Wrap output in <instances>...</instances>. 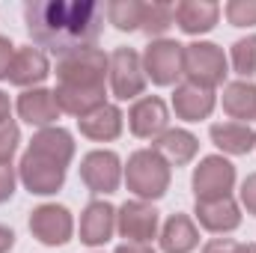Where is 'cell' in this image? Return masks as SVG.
I'll return each instance as SVG.
<instances>
[{
	"mask_svg": "<svg viewBox=\"0 0 256 253\" xmlns=\"http://www.w3.org/2000/svg\"><path fill=\"white\" fill-rule=\"evenodd\" d=\"M104 6L96 0H27L24 24L39 51L57 60L84 48H96L104 33Z\"/></svg>",
	"mask_w": 256,
	"mask_h": 253,
	"instance_id": "cell-1",
	"label": "cell"
},
{
	"mask_svg": "<svg viewBox=\"0 0 256 253\" xmlns=\"http://www.w3.org/2000/svg\"><path fill=\"white\" fill-rule=\"evenodd\" d=\"M108 72H110V54H104L102 48H84L68 57H60L54 68L57 74L54 96L60 110L74 120H84L96 108L108 104V90H104Z\"/></svg>",
	"mask_w": 256,
	"mask_h": 253,
	"instance_id": "cell-2",
	"label": "cell"
},
{
	"mask_svg": "<svg viewBox=\"0 0 256 253\" xmlns=\"http://www.w3.org/2000/svg\"><path fill=\"white\" fill-rule=\"evenodd\" d=\"M126 179L128 190L134 194V200H146V202H155L161 196H167L170 182H173V167L149 146V149H137L131 152L126 164Z\"/></svg>",
	"mask_w": 256,
	"mask_h": 253,
	"instance_id": "cell-3",
	"label": "cell"
},
{
	"mask_svg": "<svg viewBox=\"0 0 256 253\" xmlns=\"http://www.w3.org/2000/svg\"><path fill=\"white\" fill-rule=\"evenodd\" d=\"M182 74L196 86L218 90L230 74V57L214 42H191L182 45Z\"/></svg>",
	"mask_w": 256,
	"mask_h": 253,
	"instance_id": "cell-4",
	"label": "cell"
},
{
	"mask_svg": "<svg viewBox=\"0 0 256 253\" xmlns=\"http://www.w3.org/2000/svg\"><path fill=\"white\" fill-rule=\"evenodd\" d=\"M122 173L126 164L114 149H92L80 158V182L96 196L116 194L122 185Z\"/></svg>",
	"mask_w": 256,
	"mask_h": 253,
	"instance_id": "cell-5",
	"label": "cell"
},
{
	"mask_svg": "<svg viewBox=\"0 0 256 253\" xmlns=\"http://www.w3.org/2000/svg\"><path fill=\"white\" fill-rule=\"evenodd\" d=\"M236 164L224 155H206L194 167L191 188L196 200H218V196H232L236 188Z\"/></svg>",
	"mask_w": 256,
	"mask_h": 253,
	"instance_id": "cell-6",
	"label": "cell"
},
{
	"mask_svg": "<svg viewBox=\"0 0 256 253\" xmlns=\"http://www.w3.org/2000/svg\"><path fill=\"white\" fill-rule=\"evenodd\" d=\"M116 232L128 244H152L161 232V212L146 200H128L116 208Z\"/></svg>",
	"mask_w": 256,
	"mask_h": 253,
	"instance_id": "cell-7",
	"label": "cell"
},
{
	"mask_svg": "<svg viewBox=\"0 0 256 253\" xmlns=\"http://www.w3.org/2000/svg\"><path fill=\"white\" fill-rule=\"evenodd\" d=\"M110 92L116 102H137L146 92V72H143V60L134 48H116L110 54Z\"/></svg>",
	"mask_w": 256,
	"mask_h": 253,
	"instance_id": "cell-8",
	"label": "cell"
},
{
	"mask_svg": "<svg viewBox=\"0 0 256 253\" xmlns=\"http://www.w3.org/2000/svg\"><path fill=\"white\" fill-rule=\"evenodd\" d=\"M30 232L45 248H63L74 238V218L60 202H42L30 212Z\"/></svg>",
	"mask_w": 256,
	"mask_h": 253,
	"instance_id": "cell-9",
	"label": "cell"
},
{
	"mask_svg": "<svg viewBox=\"0 0 256 253\" xmlns=\"http://www.w3.org/2000/svg\"><path fill=\"white\" fill-rule=\"evenodd\" d=\"M140 60H143L146 80H152L155 86H176V80L182 78V45L176 39L149 42Z\"/></svg>",
	"mask_w": 256,
	"mask_h": 253,
	"instance_id": "cell-10",
	"label": "cell"
},
{
	"mask_svg": "<svg viewBox=\"0 0 256 253\" xmlns=\"http://www.w3.org/2000/svg\"><path fill=\"white\" fill-rule=\"evenodd\" d=\"M18 182L33 196H54L66 185V167L42 158V155L24 152L21 164H18Z\"/></svg>",
	"mask_w": 256,
	"mask_h": 253,
	"instance_id": "cell-11",
	"label": "cell"
},
{
	"mask_svg": "<svg viewBox=\"0 0 256 253\" xmlns=\"http://www.w3.org/2000/svg\"><path fill=\"white\" fill-rule=\"evenodd\" d=\"M170 128V108L161 96H140L128 108V131L140 140H158Z\"/></svg>",
	"mask_w": 256,
	"mask_h": 253,
	"instance_id": "cell-12",
	"label": "cell"
},
{
	"mask_svg": "<svg viewBox=\"0 0 256 253\" xmlns=\"http://www.w3.org/2000/svg\"><path fill=\"white\" fill-rule=\"evenodd\" d=\"M196 224L212 232V236H226L242 226V206L232 196H218V200H196L194 206Z\"/></svg>",
	"mask_w": 256,
	"mask_h": 253,
	"instance_id": "cell-13",
	"label": "cell"
},
{
	"mask_svg": "<svg viewBox=\"0 0 256 253\" xmlns=\"http://www.w3.org/2000/svg\"><path fill=\"white\" fill-rule=\"evenodd\" d=\"M214 108H218V92L214 90L196 86L191 80L176 84V90H173V114H176V120L202 122V120H208L214 114Z\"/></svg>",
	"mask_w": 256,
	"mask_h": 253,
	"instance_id": "cell-14",
	"label": "cell"
},
{
	"mask_svg": "<svg viewBox=\"0 0 256 253\" xmlns=\"http://www.w3.org/2000/svg\"><path fill=\"white\" fill-rule=\"evenodd\" d=\"M15 110H18L21 122H27L33 128H51V126H57V120L63 116L54 90H45V86L24 90L18 96V102H15Z\"/></svg>",
	"mask_w": 256,
	"mask_h": 253,
	"instance_id": "cell-15",
	"label": "cell"
},
{
	"mask_svg": "<svg viewBox=\"0 0 256 253\" xmlns=\"http://www.w3.org/2000/svg\"><path fill=\"white\" fill-rule=\"evenodd\" d=\"M116 232V206L108 200H92L80 212V242L86 248H104Z\"/></svg>",
	"mask_w": 256,
	"mask_h": 253,
	"instance_id": "cell-16",
	"label": "cell"
},
{
	"mask_svg": "<svg viewBox=\"0 0 256 253\" xmlns=\"http://www.w3.org/2000/svg\"><path fill=\"white\" fill-rule=\"evenodd\" d=\"M51 78V63L48 54L39 51L36 45H24L15 51V60L9 68V84L18 90H36Z\"/></svg>",
	"mask_w": 256,
	"mask_h": 253,
	"instance_id": "cell-17",
	"label": "cell"
},
{
	"mask_svg": "<svg viewBox=\"0 0 256 253\" xmlns=\"http://www.w3.org/2000/svg\"><path fill=\"white\" fill-rule=\"evenodd\" d=\"M27 152L42 155V158H48V161H54V164H60V167L68 170V164H72V158L78 152V143H74V134L68 128L51 126V128H39L33 134Z\"/></svg>",
	"mask_w": 256,
	"mask_h": 253,
	"instance_id": "cell-18",
	"label": "cell"
},
{
	"mask_svg": "<svg viewBox=\"0 0 256 253\" xmlns=\"http://www.w3.org/2000/svg\"><path fill=\"white\" fill-rule=\"evenodd\" d=\"M78 128L86 140L92 143H114L122 137L126 131V114L120 110V104H102L92 114H86L84 120H78Z\"/></svg>",
	"mask_w": 256,
	"mask_h": 253,
	"instance_id": "cell-19",
	"label": "cell"
},
{
	"mask_svg": "<svg viewBox=\"0 0 256 253\" xmlns=\"http://www.w3.org/2000/svg\"><path fill=\"white\" fill-rule=\"evenodd\" d=\"M220 21V3L214 0H182L176 3V24L188 36H206Z\"/></svg>",
	"mask_w": 256,
	"mask_h": 253,
	"instance_id": "cell-20",
	"label": "cell"
},
{
	"mask_svg": "<svg viewBox=\"0 0 256 253\" xmlns=\"http://www.w3.org/2000/svg\"><path fill=\"white\" fill-rule=\"evenodd\" d=\"M152 149L170 164V167H188L200 155V137L188 128H167L158 140H152Z\"/></svg>",
	"mask_w": 256,
	"mask_h": 253,
	"instance_id": "cell-21",
	"label": "cell"
},
{
	"mask_svg": "<svg viewBox=\"0 0 256 253\" xmlns=\"http://www.w3.org/2000/svg\"><path fill=\"white\" fill-rule=\"evenodd\" d=\"M158 244L164 253H194L200 248V226L191 214H170L158 232Z\"/></svg>",
	"mask_w": 256,
	"mask_h": 253,
	"instance_id": "cell-22",
	"label": "cell"
},
{
	"mask_svg": "<svg viewBox=\"0 0 256 253\" xmlns=\"http://www.w3.org/2000/svg\"><path fill=\"white\" fill-rule=\"evenodd\" d=\"M220 104H224V114L230 116V122H242V126L256 122V84L254 80L224 84Z\"/></svg>",
	"mask_w": 256,
	"mask_h": 253,
	"instance_id": "cell-23",
	"label": "cell"
},
{
	"mask_svg": "<svg viewBox=\"0 0 256 253\" xmlns=\"http://www.w3.org/2000/svg\"><path fill=\"white\" fill-rule=\"evenodd\" d=\"M208 137L212 143L226 155L232 158H242V155H250L256 149V131L254 126H242V122H214L208 128Z\"/></svg>",
	"mask_w": 256,
	"mask_h": 253,
	"instance_id": "cell-24",
	"label": "cell"
},
{
	"mask_svg": "<svg viewBox=\"0 0 256 253\" xmlns=\"http://www.w3.org/2000/svg\"><path fill=\"white\" fill-rule=\"evenodd\" d=\"M176 24V6L167 3V0H152V3H143V24L140 30L155 42V39H164L167 30Z\"/></svg>",
	"mask_w": 256,
	"mask_h": 253,
	"instance_id": "cell-25",
	"label": "cell"
},
{
	"mask_svg": "<svg viewBox=\"0 0 256 253\" xmlns=\"http://www.w3.org/2000/svg\"><path fill=\"white\" fill-rule=\"evenodd\" d=\"M104 15L120 33H134L143 24V3L140 0H110L104 6Z\"/></svg>",
	"mask_w": 256,
	"mask_h": 253,
	"instance_id": "cell-26",
	"label": "cell"
},
{
	"mask_svg": "<svg viewBox=\"0 0 256 253\" xmlns=\"http://www.w3.org/2000/svg\"><path fill=\"white\" fill-rule=\"evenodd\" d=\"M230 66H232V72H236L242 80H250L256 74V33L238 39V42L230 48Z\"/></svg>",
	"mask_w": 256,
	"mask_h": 253,
	"instance_id": "cell-27",
	"label": "cell"
},
{
	"mask_svg": "<svg viewBox=\"0 0 256 253\" xmlns=\"http://www.w3.org/2000/svg\"><path fill=\"white\" fill-rule=\"evenodd\" d=\"M224 15L232 27H256V0H230L224 6Z\"/></svg>",
	"mask_w": 256,
	"mask_h": 253,
	"instance_id": "cell-28",
	"label": "cell"
},
{
	"mask_svg": "<svg viewBox=\"0 0 256 253\" xmlns=\"http://www.w3.org/2000/svg\"><path fill=\"white\" fill-rule=\"evenodd\" d=\"M18 143H21V128L15 120L3 122L0 126V164H12L15 152H18Z\"/></svg>",
	"mask_w": 256,
	"mask_h": 253,
	"instance_id": "cell-29",
	"label": "cell"
},
{
	"mask_svg": "<svg viewBox=\"0 0 256 253\" xmlns=\"http://www.w3.org/2000/svg\"><path fill=\"white\" fill-rule=\"evenodd\" d=\"M18 188V170L12 164H0V206L9 202Z\"/></svg>",
	"mask_w": 256,
	"mask_h": 253,
	"instance_id": "cell-30",
	"label": "cell"
},
{
	"mask_svg": "<svg viewBox=\"0 0 256 253\" xmlns=\"http://www.w3.org/2000/svg\"><path fill=\"white\" fill-rule=\"evenodd\" d=\"M238 200H242V206L248 208V214H254V218H256V173H250V176L242 182Z\"/></svg>",
	"mask_w": 256,
	"mask_h": 253,
	"instance_id": "cell-31",
	"label": "cell"
},
{
	"mask_svg": "<svg viewBox=\"0 0 256 253\" xmlns=\"http://www.w3.org/2000/svg\"><path fill=\"white\" fill-rule=\"evenodd\" d=\"M15 45L9 42V36H0V80H9V68L15 60Z\"/></svg>",
	"mask_w": 256,
	"mask_h": 253,
	"instance_id": "cell-32",
	"label": "cell"
},
{
	"mask_svg": "<svg viewBox=\"0 0 256 253\" xmlns=\"http://www.w3.org/2000/svg\"><path fill=\"white\" fill-rule=\"evenodd\" d=\"M236 250H238V242H232V238H212V242L202 244L200 253H236Z\"/></svg>",
	"mask_w": 256,
	"mask_h": 253,
	"instance_id": "cell-33",
	"label": "cell"
},
{
	"mask_svg": "<svg viewBox=\"0 0 256 253\" xmlns=\"http://www.w3.org/2000/svg\"><path fill=\"white\" fill-rule=\"evenodd\" d=\"M12 248H15V232L0 224V253H9Z\"/></svg>",
	"mask_w": 256,
	"mask_h": 253,
	"instance_id": "cell-34",
	"label": "cell"
},
{
	"mask_svg": "<svg viewBox=\"0 0 256 253\" xmlns=\"http://www.w3.org/2000/svg\"><path fill=\"white\" fill-rule=\"evenodd\" d=\"M9 120H12V102H9V96L0 90V126L9 122Z\"/></svg>",
	"mask_w": 256,
	"mask_h": 253,
	"instance_id": "cell-35",
	"label": "cell"
},
{
	"mask_svg": "<svg viewBox=\"0 0 256 253\" xmlns=\"http://www.w3.org/2000/svg\"><path fill=\"white\" fill-rule=\"evenodd\" d=\"M114 253H155V250H152L149 244H128L126 242V244H120Z\"/></svg>",
	"mask_w": 256,
	"mask_h": 253,
	"instance_id": "cell-36",
	"label": "cell"
},
{
	"mask_svg": "<svg viewBox=\"0 0 256 253\" xmlns=\"http://www.w3.org/2000/svg\"><path fill=\"white\" fill-rule=\"evenodd\" d=\"M236 253H256V244H250V242H248V244H242V242H238V250Z\"/></svg>",
	"mask_w": 256,
	"mask_h": 253,
	"instance_id": "cell-37",
	"label": "cell"
}]
</instances>
